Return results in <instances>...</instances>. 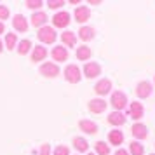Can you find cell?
I'll return each instance as SVG.
<instances>
[{
    "label": "cell",
    "mask_w": 155,
    "mask_h": 155,
    "mask_svg": "<svg viewBox=\"0 0 155 155\" xmlns=\"http://www.w3.org/2000/svg\"><path fill=\"white\" fill-rule=\"evenodd\" d=\"M61 42L66 45V47H75V44H77V35L70 31V30H64L63 33H61Z\"/></svg>",
    "instance_id": "7402d4cb"
},
{
    "label": "cell",
    "mask_w": 155,
    "mask_h": 155,
    "mask_svg": "<svg viewBox=\"0 0 155 155\" xmlns=\"http://www.w3.org/2000/svg\"><path fill=\"white\" fill-rule=\"evenodd\" d=\"M127 96L122 91H113L110 94V105L113 106V112H122L124 108H127Z\"/></svg>",
    "instance_id": "7a4b0ae2"
},
{
    "label": "cell",
    "mask_w": 155,
    "mask_h": 155,
    "mask_svg": "<svg viewBox=\"0 0 155 155\" xmlns=\"http://www.w3.org/2000/svg\"><path fill=\"white\" fill-rule=\"evenodd\" d=\"M63 73H64L66 82H70V84H78L80 78H82V71H80V68L77 64H66Z\"/></svg>",
    "instance_id": "3957f363"
},
{
    "label": "cell",
    "mask_w": 155,
    "mask_h": 155,
    "mask_svg": "<svg viewBox=\"0 0 155 155\" xmlns=\"http://www.w3.org/2000/svg\"><path fill=\"white\" fill-rule=\"evenodd\" d=\"M106 105H108V103H106L103 98H94V99H91V101L87 103L91 113H103L106 110Z\"/></svg>",
    "instance_id": "ba28073f"
},
{
    "label": "cell",
    "mask_w": 155,
    "mask_h": 155,
    "mask_svg": "<svg viewBox=\"0 0 155 155\" xmlns=\"http://www.w3.org/2000/svg\"><path fill=\"white\" fill-rule=\"evenodd\" d=\"M73 18H75V21L80 23V25H84L89 18H91V9L87 7V5H80V7L75 9V12H73Z\"/></svg>",
    "instance_id": "9c48e42d"
},
{
    "label": "cell",
    "mask_w": 155,
    "mask_h": 155,
    "mask_svg": "<svg viewBox=\"0 0 155 155\" xmlns=\"http://www.w3.org/2000/svg\"><path fill=\"white\" fill-rule=\"evenodd\" d=\"M4 31H5V25L0 21V33H4Z\"/></svg>",
    "instance_id": "836d02e7"
},
{
    "label": "cell",
    "mask_w": 155,
    "mask_h": 155,
    "mask_svg": "<svg viewBox=\"0 0 155 155\" xmlns=\"http://www.w3.org/2000/svg\"><path fill=\"white\" fill-rule=\"evenodd\" d=\"M82 73H84L87 78H96L101 75V66H99V63H96V61H87V63L84 64V68H82Z\"/></svg>",
    "instance_id": "8992f818"
},
{
    "label": "cell",
    "mask_w": 155,
    "mask_h": 155,
    "mask_svg": "<svg viewBox=\"0 0 155 155\" xmlns=\"http://www.w3.org/2000/svg\"><path fill=\"white\" fill-rule=\"evenodd\" d=\"M89 4H92V5H99V0H91Z\"/></svg>",
    "instance_id": "e575fe53"
},
{
    "label": "cell",
    "mask_w": 155,
    "mask_h": 155,
    "mask_svg": "<svg viewBox=\"0 0 155 155\" xmlns=\"http://www.w3.org/2000/svg\"><path fill=\"white\" fill-rule=\"evenodd\" d=\"M51 56H52L54 61L63 63V61L68 59V51H66V47H63V45H56V47H52V51H51Z\"/></svg>",
    "instance_id": "5bb4252c"
},
{
    "label": "cell",
    "mask_w": 155,
    "mask_h": 155,
    "mask_svg": "<svg viewBox=\"0 0 155 155\" xmlns=\"http://www.w3.org/2000/svg\"><path fill=\"white\" fill-rule=\"evenodd\" d=\"M150 155H155V153H150Z\"/></svg>",
    "instance_id": "74e56055"
},
{
    "label": "cell",
    "mask_w": 155,
    "mask_h": 155,
    "mask_svg": "<svg viewBox=\"0 0 155 155\" xmlns=\"http://www.w3.org/2000/svg\"><path fill=\"white\" fill-rule=\"evenodd\" d=\"M131 133H133V136L136 138V141H141V140H147L148 129H147V126H145V124L136 122V124H133V127H131Z\"/></svg>",
    "instance_id": "30bf717a"
},
{
    "label": "cell",
    "mask_w": 155,
    "mask_h": 155,
    "mask_svg": "<svg viewBox=\"0 0 155 155\" xmlns=\"http://www.w3.org/2000/svg\"><path fill=\"white\" fill-rule=\"evenodd\" d=\"M71 21V16L66 12V11H59L54 14L52 18V25H54V28H66Z\"/></svg>",
    "instance_id": "5b68a950"
},
{
    "label": "cell",
    "mask_w": 155,
    "mask_h": 155,
    "mask_svg": "<svg viewBox=\"0 0 155 155\" xmlns=\"http://www.w3.org/2000/svg\"><path fill=\"white\" fill-rule=\"evenodd\" d=\"M33 45H31V40H28V38H23V40H19L18 42V45H16V51H18V54H21V56H25V54H28L30 49H31Z\"/></svg>",
    "instance_id": "cb8c5ba5"
},
{
    "label": "cell",
    "mask_w": 155,
    "mask_h": 155,
    "mask_svg": "<svg viewBox=\"0 0 155 155\" xmlns=\"http://www.w3.org/2000/svg\"><path fill=\"white\" fill-rule=\"evenodd\" d=\"M12 26H14L16 31L25 33V31H28V19L23 14H16L14 18H12Z\"/></svg>",
    "instance_id": "8fae6325"
},
{
    "label": "cell",
    "mask_w": 155,
    "mask_h": 155,
    "mask_svg": "<svg viewBox=\"0 0 155 155\" xmlns=\"http://www.w3.org/2000/svg\"><path fill=\"white\" fill-rule=\"evenodd\" d=\"M75 56H77L78 61H89L92 56V51L91 47H87V45H80V47H77V52H75Z\"/></svg>",
    "instance_id": "603a6c76"
},
{
    "label": "cell",
    "mask_w": 155,
    "mask_h": 155,
    "mask_svg": "<svg viewBox=\"0 0 155 155\" xmlns=\"http://www.w3.org/2000/svg\"><path fill=\"white\" fill-rule=\"evenodd\" d=\"M47 21H49V18H47V14H45L44 11H37V12H33L31 18H30V23H31L33 26H37V28L45 26V23Z\"/></svg>",
    "instance_id": "4fadbf2b"
},
{
    "label": "cell",
    "mask_w": 155,
    "mask_h": 155,
    "mask_svg": "<svg viewBox=\"0 0 155 155\" xmlns=\"http://www.w3.org/2000/svg\"><path fill=\"white\" fill-rule=\"evenodd\" d=\"M94 37H96V31H94L92 26H80V30H78V33H77V38H80L84 44L91 42Z\"/></svg>",
    "instance_id": "9a60e30c"
},
{
    "label": "cell",
    "mask_w": 155,
    "mask_h": 155,
    "mask_svg": "<svg viewBox=\"0 0 155 155\" xmlns=\"http://www.w3.org/2000/svg\"><path fill=\"white\" fill-rule=\"evenodd\" d=\"M124 143V133L119 131V129H113L108 133V145H113V147H119Z\"/></svg>",
    "instance_id": "d6986e66"
},
{
    "label": "cell",
    "mask_w": 155,
    "mask_h": 155,
    "mask_svg": "<svg viewBox=\"0 0 155 155\" xmlns=\"http://www.w3.org/2000/svg\"><path fill=\"white\" fill-rule=\"evenodd\" d=\"M78 127H80V131H84L85 134H96L98 133V124L92 122V120H89V119H82L78 122Z\"/></svg>",
    "instance_id": "e0dca14e"
},
{
    "label": "cell",
    "mask_w": 155,
    "mask_h": 155,
    "mask_svg": "<svg viewBox=\"0 0 155 155\" xmlns=\"http://www.w3.org/2000/svg\"><path fill=\"white\" fill-rule=\"evenodd\" d=\"M150 94H152V84L148 80H143L136 85V96L140 99H147Z\"/></svg>",
    "instance_id": "7c38bea8"
},
{
    "label": "cell",
    "mask_w": 155,
    "mask_h": 155,
    "mask_svg": "<svg viewBox=\"0 0 155 155\" xmlns=\"http://www.w3.org/2000/svg\"><path fill=\"white\" fill-rule=\"evenodd\" d=\"M56 30L52 28V26H42V28H38L37 31V38L40 40V45H47V44H54L56 42Z\"/></svg>",
    "instance_id": "6da1fadb"
},
{
    "label": "cell",
    "mask_w": 155,
    "mask_h": 155,
    "mask_svg": "<svg viewBox=\"0 0 155 155\" xmlns=\"http://www.w3.org/2000/svg\"><path fill=\"white\" fill-rule=\"evenodd\" d=\"M87 155H96V153H87Z\"/></svg>",
    "instance_id": "8d00e7d4"
},
{
    "label": "cell",
    "mask_w": 155,
    "mask_h": 155,
    "mask_svg": "<svg viewBox=\"0 0 155 155\" xmlns=\"http://www.w3.org/2000/svg\"><path fill=\"white\" fill-rule=\"evenodd\" d=\"M129 155H145V147L140 141H131L129 143Z\"/></svg>",
    "instance_id": "d4e9b609"
},
{
    "label": "cell",
    "mask_w": 155,
    "mask_h": 155,
    "mask_svg": "<svg viewBox=\"0 0 155 155\" xmlns=\"http://www.w3.org/2000/svg\"><path fill=\"white\" fill-rule=\"evenodd\" d=\"M38 71H40V75H44L45 78H54L59 75V66H58V63H52V61H47V63L40 64V68H38Z\"/></svg>",
    "instance_id": "277c9868"
},
{
    "label": "cell",
    "mask_w": 155,
    "mask_h": 155,
    "mask_svg": "<svg viewBox=\"0 0 155 155\" xmlns=\"http://www.w3.org/2000/svg\"><path fill=\"white\" fill-rule=\"evenodd\" d=\"M16 45H18V35L16 33H7L5 35V49H9V51H14L16 49Z\"/></svg>",
    "instance_id": "4316f807"
},
{
    "label": "cell",
    "mask_w": 155,
    "mask_h": 155,
    "mask_svg": "<svg viewBox=\"0 0 155 155\" xmlns=\"http://www.w3.org/2000/svg\"><path fill=\"white\" fill-rule=\"evenodd\" d=\"M94 92L98 96H105V94H110L112 92V80L110 78H99L96 85H94Z\"/></svg>",
    "instance_id": "52a82bcc"
},
{
    "label": "cell",
    "mask_w": 155,
    "mask_h": 155,
    "mask_svg": "<svg viewBox=\"0 0 155 155\" xmlns=\"http://www.w3.org/2000/svg\"><path fill=\"white\" fill-rule=\"evenodd\" d=\"M52 155H70V148L66 147V145H58V147L54 148Z\"/></svg>",
    "instance_id": "f1b7e54d"
},
{
    "label": "cell",
    "mask_w": 155,
    "mask_h": 155,
    "mask_svg": "<svg viewBox=\"0 0 155 155\" xmlns=\"http://www.w3.org/2000/svg\"><path fill=\"white\" fill-rule=\"evenodd\" d=\"M108 124H110V126H115V127L124 126V124H126V115L122 112H112L108 115Z\"/></svg>",
    "instance_id": "ffe728a7"
},
{
    "label": "cell",
    "mask_w": 155,
    "mask_h": 155,
    "mask_svg": "<svg viewBox=\"0 0 155 155\" xmlns=\"http://www.w3.org/2000/svg\"><path fill=\"white\" fill-rule=\"evenodd\" d=\"M38 155H51V145H49V143H44L42 147H40Z\"/></svg>",
    "instance_id": "1f68e13d"
},
{
    "label": "cell",
    "mask_w": 155,
    "mask_h": 155,
    "mask_svg": "<svg viewBox=\"0 0 155 155\" xmlns=\"http://www.w3.org/2000/svg\"><path fill=\"white\" fill-rule=\"evenodd\" d=\"M47 49L44 47V45H35L33 47V51H31V61L33 63H40V61H44L45 58H47Z\"/></svg>",
    "instance_id": "ac0fdd59"
},
{
    "label": "cell",
    "mask_w": 155,
    "mask_h": 155,
    "mask_svg": "<svg viewBox=\"0 0 155 155\" xmlns=\"http://www.w3.org/2000/svg\"><path fill=\"white\" fill-rule=\"evenodd\" d=\"M7 18H9V9L5 7V5H2V4H0V21L4 23Z\"/></svg>",
    "instance_id": "4dcf8cb0"
},
{
    "label": "cell",
    "mask_w": 155,
    "mask_h": 155,
    "mask_svg": "<svg viewBox=\"0 0 155 155\" xmlns=\"http://www.w3.org/2000/svg\"><path fill=\"white\" fill-rule=\"evenodd\" d=\"M71 145H73V148H75L77 152H80V153H84V152L89 150V143H87V140L82 138V136H75V138L71 140Z\"/></svg>",
    "instance_id": "44dd1931"
},
{
    "label": "cell",
    "mask_w": 155,
    "mask_h": 155,
    "mask_svg": "<svg viewBox=\"0 0 155 155\" xmlns=\"http://www.w3.org/2000/svg\"><path fill=\"white\" fill-rule=\"evenodd\" d=\"M64 5L63 0H47V7L52 9V11H56V9H61Z\"/></svg>",
    "instance_id": "f546056e"
},
{
    "label": "cell",
    "mask_w": 155,
    "mask_h": 155,
    "mask_svg": "<svg viewBox=\"0 0 155 155\" xmlns=\"http://www.w3.org/2000/svg\"><path fill=\"white\" fill-rule=\"evenodd\" d=\"M94 152H96V155H110V145L105 141H96Z\"/></svg>",
    "instance_id": "484cf974"
},
{
    "label": "cell",
    "mask_w": 155,
    "mask_h": 155,
    "mask_svg": "<svg viewBox=\"0 0 155 155\" xmlns=\"http://www.w3.org/2000/svg\"><path fill=\"white\" fill-rule=\"evenodd\" d=\"M2 49H4V44H2V40H0V52H2Z\"/></svg>",
    "instance_id": "d590c367"
},
{
    "label": "cell",
    "mask_w": 155,
    "mask_h": 155,
    "mask_svg": "<svg viewBox=\"0 0 155 155\" xmlns=\"http://www.w3.org/2000/svg\"><path fill=\"white\" fill-rule=\"evenodd\" d=\"M143 113H145V108L141 105L140 101H133L131 105H129V117L134 120H140L143 117Z\"/></svg>",
    "instance_id": "2e32d148"
},
{
    "label": "cell",
    "mask_w": 155,
    "mask_h": 155,
    "mask_svg": "<svg viewBox=\"0 0 155 155\" xmlns=\"http://www.w3.org/2000/svg\"><path fill=\"white\" fill-rule=\"evenodd\" d=\"M42 5H44L42 0H26V7H28V9H33L35 12H37L40 7H42Z\"/></svg>",
    "instance_id": "83f0119b"
},
{
    "label": "cell",
    "mask_w": 155,
    "mask_h": 155,
    "mask_svg": "<svg viewBox=\"0 0 155 155\" xmlns=\"http://www.w3.org/2000/svg\"><path fill=\"white\" fill-rule=\"evenodd\" d=\"M115 155H129V152H127V150H124V148H119V150L115 152Z\"/></svg>",
    "instance_id": "d6a6232c"
}]
</instances>
